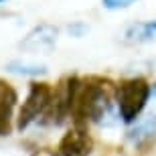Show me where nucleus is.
I'll list each match as a JSON object with an SVG mask.
<instances>
[{
  "label": "nucleus",
  "mask_w": 156,
  "mask_h": 156,
  "mask_svg": "<svg viewBox=\"0 0 156 156\" xmlns=\"http://www.w3.org/2000/svg\"><path fill=\"white\" fill-rule=\"evenodd\" d=\"M57 35L59 30L53 27V24H39V27H35V29L30 30L29 35L24 37V41L20 43V47L23 49H27V51H49V49H53V45L57 43Z\"/></svg>",
  "instance_id": "6"
},
{
  "label": "nucleus",
  "mask_w": 156,
  "mask_h": 156,
  "mask_svg": "<svg viewBox=\"0 0 156 156\" xmlns=\"http://www.w3.org/2000/svg\"><path fill=\"white\" fill-rule=\"evenodd\" d=\"M154 130H156V116H150L148 120L142 124V126H138L136 130H132L130 132V140H134V142H140L142 138H148V136H154Z\"/></svg>",
  "instance_id": "10"
},
{
  "label": "nucleus",
  "mask_w": 156,
  "mask_h": 156,
  "mask_svg": "<svg viewBox=\"0 0 156 156\" xmlns=\"http://www.w3.org/2000/svg\"><path fill=\"white\" fill-rule=\"evenodd\" d=\"M6 71L16 73V75L37 77V75H45L47 67H45V65H39V63H27V61H10V63L6 65Z\"/></svg>",
  "instance_id": "9"
},
{
  "label": "nucleus",
  "mask_w": 156,
  "mask_h": 156,
  "mask_svg": "<svg viewBox=\"0 0 156 156\" xmlns=\"http://www.w3.org/2000/svg\"><path fill=\"white\" fill-rule=\"evenodd\" d=\"M16 89L8 81L0 79V138L8 136L12 130V112L16 108Z\"/></svg>",
  "instance_id": "7"
},
{
  "label": "nucleus",
  "mask_w": 156,
  "mask_h": 156,
  "mask_svg": "<svg viewBox=\"0 0 156 156\" xmlns=\"http://www.w3.org/2000/svg\"><path fill=\"white\" fill-rule=\"evenodd\" d=\"M152 87L144 77H132L124 79L116 85V105L122 120L126 124L136 122V118L142 114L150 99Z\"/></svg>",
  "instance_id": "2"
},
{
  "label": "nucleus",
  "mask_w": 156,
  "mask_h": 156,
  "mask_svg": "<svg viewBox=\"0 0 156 156\" xmlns=\"http://www.w3.org/2000/svg\"><path fill=\"white\" fill-rule=\"evenodd\" d=\"M156 39V20H142L130 24L124 33L126 43H150Z\"/></svg>",
  "instance_id": "8"
},
{
  "label": "nucleus",
  "mask_w": 156,
  "mask_h": 156,
  "mask_svg": "<svg viewBox=\"0 0 156 156\" xmlns=\"http://www.w3.org/2000/svg\"><path fill=\"white\" fill-rule=\"evenodd\" d=\"M116 83L105 77L79 79L73 98L71 118L77 130H87V124L110 126L116 118Z\"/></svg>",
  "instance_id": "1"
},
{
  "label": "nucleus",
  "mask_w": 156,
  "mask_h": 156,
  "mask_svg": "<svg viewBox=\"0 0 156 156\" xmlns=\"http://www.w3.org/2000/svg\"><path fill=\"white\" fill-rule=\"evenodd\" d=\"M0 2H4V0H0Z\"/></svg>",
  "instance_id": "12"
},
{
  "label": "nucleus",
  "mask_w": 156,
  "mask_h": 156,
  "mask_svg": "<svg viewBox=\"0 0 156 156\" xmlns=\"http://www.w3.org/2000/svg\"><path fill=\"white\" fill-rule=\"evenodd\" d=\"M79 79L77 77H63L59 81V85L51 89V99L47 110L43 112L45 118H49L51 124H63L71 116V108H73V98H75V89Z\"/></svg>",
  "instance_id": "3"
},
{
  "label": "nucleus",
  "mask_w": 156,
  "mask_h": 156,
  "mask_svg": "<svg viewBox=\"0 0 156 156\" xmlns=\"http://www.w3.org/2000/svg\"><path fill=\"white\" fill-rule=\"evenodd\" d=\"M136 0H101V4L105 8H110V10H120V8H128V6H132Z\"/></svg>",
  "instance_id": "11"
},
{
  "label": "nucleus",
  "mask_w": 156,
  "mask_h": 156,
  "mask_svg": "<svg viewBox=\"0 0 156 156\" xmlns=\"http://www.w3.org/2000/svg\"><path fill=\"white\" fill-rule=\"evenodd\" d=\"M51 89L53 87L49 85V83H45V81H35V83H30L29 93H27V99L23 101V108H20L18 118H16V128L20 130V132L27 130V128L47 110L49 99H51Z\"/></svg>",
  "instance_id": "4"
},
{
  "label": "nucleus",
  "mask_w": 156,
  "mask_h": 156,
  "mask_svg": "<svg viewBox=\"0 0 156 156\" xmlns=\"http://www.w3.org/2000/svg\"><path fill=\"white\" fill-rule=\"evenodd\" d=\"M93 150V140L87 130H69L59 142V154L61 156H89Z\"/></svg>",
  "instance_id": "5"
}]
</instances>
